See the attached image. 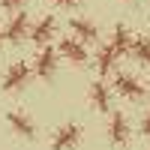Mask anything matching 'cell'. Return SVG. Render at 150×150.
Masks as SVG:
<instances>
[{
  "mask_svg": "<svg viewBox=\"0 0 150 150\" xmlns=\"http://www.w3.org/2000/svg\"><path fill=\"white\" fill-rule=\"evenodd\" d=\"M129 54H135V60H138L141 66H150V39L147 36H132Z\"/></svg>",
  "mask_w": 150,
  "mask_h": 150,
  "instance_id": "4fadbf2b",
  "label": "cell"
},
{
  "mask_svg": "<svg viewBox=\"0 0 150 150\" xmlns=\"http://www.w3.org/2000/svg\"><path fill=\"white\" fill-rule=\"evenodd\" d=\"M60 54H63L66 60H72V63H87V48H84V42L81 39H75V36H72V39H63V42H60Z\"/></svg>",
  "mask_w": 150,
  "mask_h": 150,
  "instance_id": "ba28073f",
  "label": "cell"
},
{
  "mask_svg": "<svg viewBox=\"0 0 150 150\" xmlns=\"http://www.w3.org/2000/svg\"><path fill=\"white\" fill-rule=\"evenodd\" d=\"M69 27H72V33H75V39H81L84 45L99 39L96 24H93V21H87V18H72V21H69Z\"/></svg>",
  "mask_w": 150,
  "mask_h": 150,
  "instance_id": "9c48e42d",
  "label": "cell"
},
{
  "mask_svg": "<svg viewBox=\"0 0 150 150\" xmlns=\"http://www.w3.org/2000/svg\"><path fill=\"white\" fill-rule=\"evenodd\" d=\"M81 141V126L78 123H66V126H60L51 138V147L54 150H75Z\"/></svg>",
  "mask_w": 150,
  "mask_h": 150,
  "instance_id": "7a4b0ae2",
  "label": "cell"
},
{
  "mask_svg": "<svg viewBox=\"0 0 150 150\" xmlns=\"http://www.w3.org/2000/svg\"><path fill=\"white\" fill-rule=\"evenodd\" d=\"M129 45H132L129 30L123 27V24H117V27H114V36H111V48H114V54H117V57H126V54H129Z\"/></svg>",
  "mask_w": 150,
  "mask_h": 150,
  "instance_id": "7c38bea8",
  "label": "cell"
},
{
  "mask_svg": "<svg viewBox=\"0 0 150 150\" xmlns=\"http://www.w3.org/2000/svg\"><path fill=\"white\" fill-rule=\"evenodd\" d=\"M51 3H57V6H78L81 0H51Z\"/></svg>",
  "mask_w": 150,
  "mask_h": 150,
  "instance_id": "e0dca14e",
  "label": "cell"
},
{
  "mask_svg": "<svg viewBox=\"0 0 150 150\" xmlns=\"http://www.w3.org/2000/svg\"><path fill=\"white\" fill-rule=\"evenodd\" d=\"M0 33H3L6 42H12V45L24 42V39H27V33H30V15H27V12H15V15L9 18L6 30H0Z\"/></svg>",
  "mask_w": 150,
  "mask_h": 150,
  "instance_id": "6da1fadb",
  "label": "cell"
},
{
  "mask_svg": "<svg viewBox=\"0 0 150 150\" xmlns=\"http://www.w3.org/2000/svg\"><path fill=\"white\" fill-rule=\"evenodd\" d=\"M90 102L96 105V111H102V114H108V111H111L108 87H105L102 81H93V84H90Z\"/></svg>",
  "mask_w": 150,
  "mask_h": 150,
  "instance_id": "8fae6325",
  "label": "cell"
},
{
  "mask_svg": "<svg viewBox=\"0 0 150 150\" xmlns=\"http://www.w3.org/2000/svg\"><path fill=\"white\" fill-rule=\"evenodd\" d=\"M96 66H99V75H108L111 69L117 66V54H114V48H111V45H102V48H99Z\"/></svg>",
  "mask_w": 150,
  "mask_h": 150,
  "instance_id": "5bb4252c",
  "label": "cell"
},
{
  "mask_svg": "<svg viewBox=\"0 0 150 150\" xmlns=\"http://www.w3.org/2000/svg\"><path fill=\"white\" fill-rule=\"evenodd\" d=\"M6 123L15 129V135H21V138H36V123L30 120V114H24V111H9Z\"/></svg>",
  "mask_w": 150,
  "mask_h": 150,
  "instance_id": "3957f363",
  "label": "cell"
},
{
  "mask_svg": "<svg viewBox=\"0 0 150 150\" xmlns=\"http://www.w3.org/2000/svg\"><path fill=\"white\" fill-rule=\"evenodd\" d=\"M30 81V66L27 63H12L9 72H6V78H3V90H21L24 84Z\"/></svg>",
  "mask_w": 150,
  "mask_h": 150,
  "instance_id": "277c9868",
  "label": "cell"
},
{
  "mask_svg": "<svg viewBox=\"0 0 150 150\" xmlns=\"http://www.w3.org/2000/svg\"><path fill=\"white\" fill-rule=\"evenodd\" d=\"M147 93H150V84H147Z\"/></svg>",
  "mask_w": 150,
  "mask_h": 150,
  "instance_id": "ac0fdd59",
  "label": "cell"
},
{
  "mask_svg": "<svg viewBox=\"0 0 150 150\" xmlns=\"http://www.w3.org/2000/svg\"><path fill=\"white\" fill-rule=\"evenodd\" d=\"M54 69H57V51L48 48V45H42L39 57H36V75L45 78V81H51L54 78Z\"/></svg>",
  "mask_w": 150,
  "mask_h": 150,
  "instance_id": "8992f818",
  "label": "cell"
},
{
  "mask_svg": "<svg viewBox=\"0 0 150 150\" xmlns=\"http://www.w3.org/2000/svg\"><path fill=\"white\" fill-rule=\"evenodd\" d=\"M114 87L120 90V96H126V99H141L147 90L141 87V81L135 78V75H129V72H120L117 78H114Z\"/></svg>",
  "mask_w": 150,
  "mask_h": 150,
  "instance_id": "5b68a950",
  "label": "cell"
},
{
  "mask_svg": "<svg viewBox=\"0 0 150 150\" xmlns=\"http://www.w3.org/2000/svg\"><path fill=\"white\" fill-rule=\"evenodd\" d=\"M126 3H129V0H126Z\"/></svg>",
  "mask_w": 150,
  "mask_h": 150,
  "instance_id": "ffe728a7",
  "label": "cell"
},
{
  "mask_svg": "<svg viewBox=\"0 0 150 150\" xmlns=\"http://www.w3.org/2000/svg\"><path fill=\"white\" fill-rule=\"evenodd\" d=\"M141 135H147V138H150V111H147V117L141 120Z\"/></svg>",
  "mask_w": 150,
  "mask_h": 150,
  "instance_id": "2e32d148",
  "label": "cell"
},
{
  "mask_svg": "<svg viewBox=\"0 0 150 150\" xmlns=\"http://www.w3.org/2000/svg\"><path fill=\"white\" fill-rule=\"evenodd\" d=\"M108 138L114 144H126L129 141V120L123 111H114L111 114V123H108Z\"/></svg>",
  "mask_w": 150,
  "mask_h": 150,
  "instance_id": "52a82bcc",
  "label": "cell"
},
{
  "mask_svg": "<svg viewBox=\"0 0 150 150\" xmlns=\"http://www.w3.org/2000/svg\"><path fill=\"white\" fill-rule=\"evenodd\" d=\"M54 30H57V21H54L51 15H45L36 27H30V39H33L36 45H48V39L54 36Z\"/></svg>",
  "mask_w": 150,
  "mask_h": 150,
  "instance_id": "30bf717a",
  "label": "cell"
},
{
  "mask_svg": "<svg viewBox=\"0 0 150 150\" xmlns=\"http://www.w3.org/2000/svg\"><path fill=\"white\" fill-rule=\"evenodd\" d=\"M21 3H24V0H0V9H6V12H18Z\"/></svg>",
  "mask_w": 150,
  "mask_h": 150,
  "instance_id": "9a60e30c",
  "label": "cell"
},
{
  "mask_svg": "<svg viewBox=\"0 0 150 150\" xmlns=\"http://www.w3.org/2000/svg\"><path fill=\"white\" fill-rule=\"evenodd\" d=\"M0 39H3V33H0Z\"/></svg>",
  "mask_w": 150,
  "mask_h": 150,
  "instance_id": "d6986e66",
  "label": "cell"
}]
</instances>
